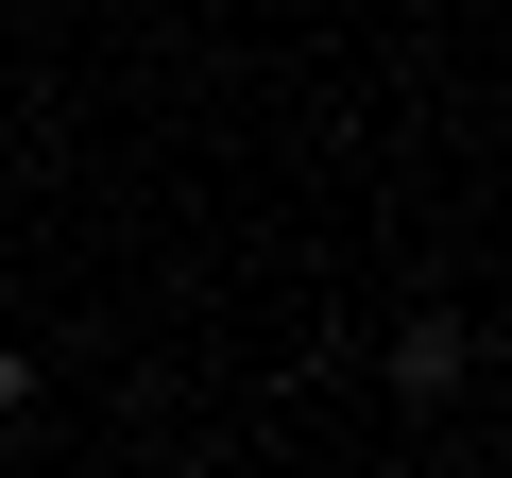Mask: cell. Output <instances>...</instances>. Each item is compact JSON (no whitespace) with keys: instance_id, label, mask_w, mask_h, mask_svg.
Here are the masks:
<instances>
[{"instance_id":"obj_1","label":"cell","mask_w":512,"mask_h":478,"mask_svg":"<svg viewBox=\"0 0 512 478\" xmlns=\"http://www.w3.org/2000/svg\"><path fill=\"white\" fill-rule=\"evenodd\" d=\"M461 376H478V342H461V308H410V325H393V393H410V410H444Z\"/></svg>"}]
</instances>
